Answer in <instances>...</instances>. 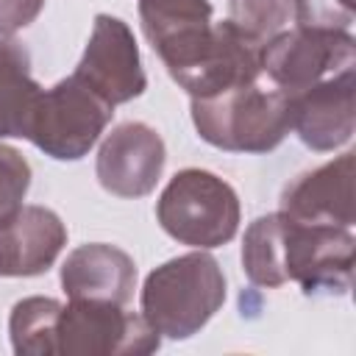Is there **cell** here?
I'll return each mask as SVG.
<instances>
[{
  "label": "cell",
  "instance_id": "2e32d148",
  "mask_svg": "<svg viewBox=\"0 0 356 356\" xmlns=\"http://www.w3.org/2000/svg\"><path fill=\"white\" fill-rule=\"evenodd\" d=\"M139 19L156 53L211 25L209 0H139Z\"/></svg>",
  "mask_w": 356,
  "mask_h": 356
},
{
  "label": "cell",
  "instance_id": "ffe728a7",
  "mask_svg": "<svg viewBox=\"0 0 356 356\" xmlns=\"http://www.w3.org/2000/svg\"><path fill=\"white\" fill-rule=\"evenodd\" d=\"M356 0H295V25L345 28L353 19Z\"/></svg>",
  "mask_w": 356,
  "mask_h": 356
},
{
  "label": "cell",
  "instance_id": "8992f818",
  "mask_svg": "<svg viewBox=\"0 0 356 356\" xmlns=\"http://www.w3.org/2000/svg\"><path fill=\"white\" fill-rule=\"evenodd\" d=\"M170 78L192 97H209L259 78V47L228 19L159 53Z\"/></svg>",
  "mask_w": 356,
  "mask_h": 356
},
{
  "label": "cell",
  "instance_id": "ac0fdd59",
  "mask_svg": "<svg viewBox=\"0 0 356 356\" xmlns=\"http://www.w3.org/2000/svg\"><path fill=\"white\" fill-rule=\"evenodd\" d=\"M228 22L256 47L295 22V0H231Z\"/></svg>",
  "mask_w": 356,
  "mask_h": 356
},
{
  "label": "cell",
  "instance_id": "9c48e42d",
  "mask_svg": "<svg viewBox=\"0 0 356 356\" xmlns=\"http://www.w3.org/2000/svg\"><path fill=\"white\" fill-rule=\"evenodd\" d=\"M106 103L120 106L139 97L147 86L131 28L111 14H97L86 50L72 72Z\"/></svg>",
  "mask_w": 356,
  "mask_h": 356
},
{
  "label": "cell",
  "instance_id": "44dd1931",
  "mask_svg": "<svg viewBox=\"0 0 356 356\" xmlns=\"http://www.w3.org/2000/svg\"><path fill=\"white\" fill-rule=\"evenodd\" d=\"M44 8V0H0V36L28 28Z\"/></svg>",
  "mask_w": 356,
  "mask_h": 356
},
{
  "label": "cell",
  "instance_id": "e0dca14e",
  "mask_svg": "<svg viewBox=\"0 0 356 356\" xmlns=\"http://www.w3.org/2000/svg\"><path fill=\"white\" fill-rule=\"evenodd\" d=\"M58 317L61 303L53 298H22L8 317L11 348L17 356H56L58 353Z\"/></svg>",
  "mask_w": 356,
  "mask_h": 356
},
{
  "label": "cell",
  "instance_id": "3957f363",
  "mask_svg": "<svg viewBox=\"0 0 356 356\" xmlns=\"http://www.w3.org/2000/svg\"><path fill=\"white\" fill-rule=\"evenodd\" d=\"M225 303V275L214 256L195 250L156 267L142 286V317L170 339L195 337Z\"/></svg>",
  "mask_w": 356,
  "mask_h": 356
},
{
  "label": "cell",
  "instance_id": "d6986e66",
  "mask_svg": "<svg viewBox=\"0 0 356 356\" xmlns=\"http://www.w3.org/2000/svg\"><path fill=\"white\" fill-rule=\"evenodd\" d=\"M31 186V164L17 147L0 145V228L11 222L25 206V195Z\"/></svg>",
  "mask_w": 356,
  "mask_h": 356
},
{
  "label": "cell",
  "instance_id": "4fadbf2b",
  "mask_svg": "<svg viewBox=\"0 0 356 356\" xmlns=\"http://www.w3.org/2000/svg\"><path fill=\"white\" fill-rule=\"evenodd\" d=\"M61 289L70 300H100L125 306L136 289L134 259L106 242L75 248L61 264Z\"/></svg>",
  "mask_w": 356,
  "mask_h": 356
},
{
  "label": "cell",
  "instance_id": "30bf717a",
  "mask_svg": "<svg viewBox=\"0 0 356 356\" xmlns=\"http://www.w3.org/2000/svg\"><path fill=\"white\" fill-rule=\"evenodd\" d=\"M164 139L147 122H120L106 134L95 172L100 186L117 197H145L164 172Z\"/></svg>",
  "mask_w": 356,
  "mask_h": 356
},
{
  "label": "cell",
  "instance_id": "ba28073f",
  "mask_svg": "<svg viewBox=\"0 0 356 356\" xmlns=\"http://www.w3.org/2000/svg\"><path fill=\"white\" fill-rule=\"evenodd\" d=\"M161 334L142 314L117 303L70 300L58 317L61 356H142L159 350Z\"/></svg>",
  "mask_w": 356,
  "mask_h": 356
},
{
  "label": "cell",
  "instance_id": "9a60e30c",
  "mask_svg": "<svg viewBox=\"0 0 356 356\" xmlns=\"http://www.w3.org/2000/svg\"><path fill=\"white\" fill-rule=\"evenodd\" d=\"M39 92L42 86L31 75L28 50L14 39L0 36V139L25 136Z\"/></svg>",
  "mask_w": 356,
  "mask_h": 356
},
{
  "label": "cell",
  "instance_id": "6da1fadb",
  "mask_svg": "<svg viewBox=\"0 0 356 356\" xmlns=\"http://www.w3.org/2000/svg\"><path fill=\"white\" fill-rule=\"evenodd\" d=\"M353 248L350 228L306 225L273 211L248 225L242 270L264 289L295 281L303 295H345L353 281Z\"/></svg>",
  "mask_w": 356,
  "mask_h": 356
},
{
  "label": "cell",
  "instance_id": "5bb4252c",
  "mask_svg": "<svg viewBox=\"0 0 356 356\" xmlns=\"http://www.w3.org/2000/svg\"><path fill=\"white\" fill-rule=\"evenodd\" d=\"M67 245V228L53 209L22 206L0 228V278H31L53 267Z\"/></svg>",
  "mask_w": 356,
  "mask_h": 356
},
{
  "label": "cell",
  "instance_id": "5b68a950",
  "mask_svg": "<svg viewBox=\"0 0 356 356\" xmlns=\"http://www.w3.org/2000/svg\"><path fill=\"white\" fill-rule=\"evenodd\" d=\"M111 103L70 75L39 92L25 128V139H31L56 161H78L95 147L111 122Z\"/></svg>",
  "mask_w": 356,
  "mask_h": 356
},
{
  "label": "cell",
  "instance_id": "7a4b0ae2",
  "mask_svg": "<svg viewBox=\"0 0 356 356\" xmlns=\"http://www.w3.org/2000/svg\"><path fill=\"white\" fill-rule=\"evenodd\" d=\"M203 142L231 153H267L289 134V97L261 75L209 97H192Z\"/></svg>",
  "mask_w": 356,
  "mask_h": 356
},
{
  "label": "cell",
  "instance_id": "8fae6325",
  "mask_svg": "<svg viewBox=\"0 0 356 356\" xmlns=\"http://www.w3.org/2000/svg\"><path fill=\"white\" fill-rule=\"evenodd\" d=\"M353 128V70H342L289 97V131L317 153L348 145Z\"/></svg>",
  "mask_w": 356,
  "mask_h": 356
},
{
  "label": "cell",
  "instance_id": "52a82bcc",
  "mask_svg": "<svg viewBox=\"0 0 356 356\" xmlns=\"http://www.w3.org/2000/svg\"><path fill=\"white\" fill-rule=\"evenodd\" d=\"M356 64V39L345 28L295 25L259 47V72L286 97Z\"/></svg>",
  "mask_w": 356,
  "mask_h": 356
},
{
  "label": "cell",
  "instance_id": "7c38bea8",
  "mask_svg": "<svg viewBox=\"0 0 356 356\" xmlns=\"http://www.w3.org/2000/svg\"><path fill=\"white\" fill-rule=\"evenodd\" d=\"M281 214L306 225H353V153L300 172L281 192Z\"/></svg>",
  "mask_w": 356,
  "mask_h": 356
},
{
  "label": "cell",
  "instance_id": "277c9868",
  "mask_svg": "<svg viewBox=\"0 0 356 356\" xmlns=\"http://www.w3.org/2000/svg\"><path fill=\"white\" fill-rule=\"evenodd\" d=\"M156 217L175 242L209 250L234 239L239 228V197L220 175L186 167L164 186L156 203Z\"/></svg>",
  "mask_w": 356,
  "mask_h": 356
}]
</instances>
